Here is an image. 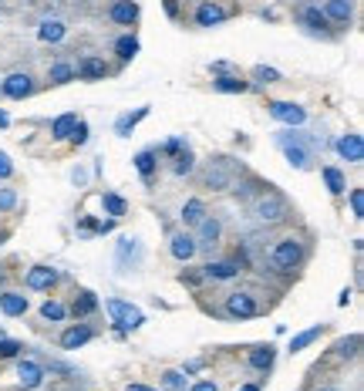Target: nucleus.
<instances>
[{"label": "nucleus", "mask_w": 364, "mask_h": 391, "mask_svg": "<svg viewBox=\"0 0 364 391\" xmlns=\"http://www.w3.org/2000/svg\"><path fill=\"white\" fill-rule=\"evenodd\" d=\"M223 20H226V7H219L216 0H206V3L196 7V24H199V27H216V24H223Z\"/></svg>", "instance_id": "nucleus-10"}, {"label": "nucleus", "mask_w": 364, "mask_h": 391, "mask_svg": "<svg viewBox=\"0 0 364 391\" xmlns=\"http://www.w3.org/2000/svg\"><path fill=\"white\" fill-rule=\"evenodd\" d=\"M240 391H260V388H256V385H247V388H240Z\"/></svg>", "instance_id": "nucleus-51"}, {"label": "nucleus", "mask_w": 364, "mask_h": 391, "mask_svg": "<svg viewBox=\"0 0 364 391\" xmlns=\"http://www.w3.org/2000/svg\"><path fill=\"white\" fill-rule=\"evenodd\" d=\"M71 179H75V182H85V179H88V172H85V169H75V172H71Z\"/></svg>", "instance_id": "nucleus-48"}, {"label": "nucleus", "mask_w": 364, "mask_h": 391, "mask_svg": "<svg viewBox=\"0 0 364 391\" xmlns=\"http://www.w3.org/2000/svg\"><path fill=\"white\" fill-rule=\"evenodd\" d=\"M267 108L277 121H284V125H290V128H297V125H304L307 121V112L300 108V105H293V101H270Z\"/></svg>", "instance_id": "nucleus-7"}, {"label": "nucleus", "mask_w": 364, "mask_h": 391, "mask_svg": "<svg viewBox=\"0 0 364 391\" xmlns=\"http://www.w3.org/2000/svg\"><path fill=\"white\" fill-rule=\"evenodd\" d=\"M219 233H223V223L216 216H203L199 219V236H196V246H216L219 243Z\"/></svg>", "instance_id": "nucleus-9"}, {"label": "nucleus", "mask_w": 364, "mask_h": 391, "mask_svg": "<svg viewBox=\"0 0 364 391\" xmlns=\"http://www.w3.org/2000/svg\"><path fill=\"white\" fill-rule=\"evenodd\" d=\"M135 169L142 172V179H145V182H149V179H152V172H155V149L138 152V156H135Z\"/></svg>", "instance_id": "nucleus-31"}, {"label": "nucleus", "mask_w": 364, "mask_h": 391, "mask_svg": "<svg viewBox=\"0 0 364 391\" xmlns=\"http://www.w3.org/2000/svg\"><path fill=\"white\" fill-rule=\"evenodd\" d=\"M108 17L115 20V24H135L138 20V3H132V0H115L112 10H108Z\"/></svg>", "instance_id": "nucleus-19"}, {"label": "nucleus", "mask_w": 364, "mask_h": 391, "mask_svg": "<svg viewBox=\"0 0 364 391\" xmlns=\"http://www.w3.org/2000/svg\"><path fill=\"white\" fill-rule=\"evenodd\" d=\"M98 311V297L92 290H81L78 293V300H75V307H71V313L75 317H88V313H95Z\"/></svg>", "instance_id": "nucleus-24"}, {"label": "nucleus", "mask_w": 364, "mask_h": 391, "mask_svg": "<svg viewBox=\"0 0 364 391\" xmlns=\"http://www.w3.org/2000/svg\"><path fill=\"white\" fill-rule=\"evenodd\" d=\"M212 88L223 91V95H243V91H249V81L236 78V75H223V78L212 81Z\"/></svg>", "instance_id": "nucleus-22"}, {"label": "nucleus", "mask_w": 364, "mask_h": 391, "mask_svg": "<svg viewBox=\"0 0 364 391\" xmlns=\"http://www.w3.org/2000/svg\"><path fill=\"white\" fill-rule=\"evenodd\" d=\"M253 78L273 84V81H280V71H277V68H267V64H256V68H253Z\"/></svg>", "instance_id": "nucleus-39"}, {"label": "nucleus", "mask_w": 364, "mask_h": 391, "mask_svg": "<svg viewBox=\"0 0 364 391\" xmlns=\"http://www.w3.org/2000/svg\"><path fill=\"white\" fill-rule=\"evenodd\" d=\"M169 250H173L175 260H182V263H186V260H192V256H196V250H199V246H196V236H192V233H173V239H169Z\"/></svg>", "instance_id": "nucleus-13"}, {"label": "nucleus", "mask_w": 364, "mask_h": 391, "mask_svg": "<svg viewBox=\"0 0 364 391\" xmlns=\"http://www.w3.org/2000/svg\"><path fill=\"white\" fill-rule=\"evenodd\" d=\"M115 51H118V58H122V61H132L135 54H138V40H135V38H129V34H125V38H118Z\"/></svg>", "instance_id": "nucleus-34"}, {"label": "nucleus", "mask_w": 364, "mask_h": 391, "mask_svg": "<svg viewBox=\"0 0 364 391\" xmlns=\"http://www.w3.org/2000/svg\"><path fill=\"white\" fill-rule=\"evenodd\" d=\"M324 182H327V189H330L334 196H341L347 189L344 172H341V169H334V165H327V169H324Z\"/></svg>", "instance_id": "nucleus-32"}, {"label": "nucleus", "mask_w": 364, "mask_h": 391, "mask_svg": "<svg viewBox=\"0 0 364 391\" xmlns=\"http://www.w3.org/2000/svg\"><path fill=\"white\" fill-rule=\"evenodd\" d=\"M203 276H206V280H233V276H240V267L230 263V260H223V263H206V267H203Z\"/></svg>", "instance_id": "nucleus-21"}, {"label": "nucleus", "mask_w": 364, "mask_h": 391, "mask_svg": "<svg viewBox=\"0 0 364 391\" xmlns=\"http://www.w3.org/2000/svg\"><path fill=\"white\" fill-rule=\"evenodd\" d=\"M260 313V304H256V297L247 290H236L226 297V317L233 320H249V317H256Z\"/></svg>", "instance_id": "nucleus-6"}, {"label": "nucleus", "mask_w": 364, "mask_h": 391, "mask_svg": "<svg viewBox=\"0 0 364 391\" xmlns=\"http://www.w3.org/2000/svg\"><path fill=\"white\" fill-rule=\"evenodd\" d=\"M24 283H27L31 290H51V287L58 283V270H51V267H34V270H27Z\"/></svg>", "instance_id": "nucleus-11"}, {"label": "nucleus", "mask_w": 364, "mask_h": 391, "mask_svg": "<svg viewBox=\"0 0 364 391\" xmlns=\"http://www.w3.org/2000/svg\"><path fill=\"white\" fill-rule=\"evenodd\" d=\"M149 115V105H142V108H138V112H132V115H122L115 121V132L118 135H129V132H132L135 125H138V121H142V118Z\"/></svg>", "instance_id": "nucleus-28"}, {"label": "nucleus", "mask_w": 364, "mask_h": 391, "mask_svg": "<svg viewBox=\"0 0 364 391\" xmlns=\"http://www.w3.org/2000/svg\"><path fill=\"white\" fill-rule=\"evenodd\" d=\"M64 307H61L58 300H48V304H44V307H41V317H44V320H64Z\"/></svg>", "instance_id": "nucleus-38"}, {"label": "nucleus", "mask_w": 364, "mask_h": 391, "mask_svg": "<svg viewBox=\"0 0 364 391\" xmlns=\"http://www.w3.org/2000/svg\"><path fill=\"white\" fill-rule=\"evenodd\" d=\"M300 260H304V246H300V239H280L277 246H273V253H270V263L277 267V270H297L300 267Z\"/></svg>", "instance_id": "nucleus-3"}, {"label": "nucleus", "mask_w": 364, "mask_h": 391, "mask_svg": "<svg viewBox=\"0 0 364 391\" xmlns=\"http://www.w3.org/2000/svg\"><path fill=\"white\" fill-rule=\"evenodd\" d=\"M129 391H155V388H145V385H129Z\"/></svg>", "instance_id": "nucleus-49"}, {"label": "nucleus", "mask_w": 364, "mask_h": 391, "mask_svg": "<svg viewBox=\"0 0 364 391\" xmlns=\"http://www.w3.org/2000/svg\"><path fill=\"white\" fill-rule=\"evenodd\" d=\"M240 176H243V162H236L230 156H216L206 162L199 182H203V189H212V193H230L240 182Z\"/></svg>", "instance_id": "nucleus-1"}, {"label": "nucleus", "mask_w": 364, "mask_h": 391, "mask_svg": "<svg viewBox=\"0 0 364 391\" xmlns=\"http://www.w3.org/2000/svg\"><path fill=\"white\" fill-rule=\"evenodd\" d=\"M88 341H92V327H85V324H75V327H68V331L61 334V348L64 351H78Z\"/></svg>", "instance_id": "nucleus-16"}, {"label": "nucleus", "mask_w": 364, "mask_h": 391, "mask_svg": "<svg viewBox=\"0 0 364 391\" xmlns=\"http://www.w3.org/2000/svg\"><path fill=\"white\" fill-rule=\"evenodd\" d=\"M321 334H324V324H314V327H310V331L297 334V337H293V341H290V351L297 354V351H304V348H310V344H314V341H317V337H321Z\"/></svg>", "instance_id": "nucleus-27"}, {"label": "nucleus", "mask_w": 364, "mask_h": 391, "mask_svg": "<svg viewBox=\"0 0 364 391\" xmlns=\"http://www.w3.org/2000/svg\"><path fill=\"white\" fill-rule=\"evenodd\" d=\"M7 125H10V118H7L3 112H0V128H7Z\"/></svg>", "instance_id": "nucleus-50"}, {"label": "nucleus", "mask_w": 364, "mask_h": 391, "mask_svg": "<svg viewBox=\"0 0 364 391\" xmlns=\"http://www.w3.org/2000/svg\"><path fill=\"white\" fill-rule=\"evenodd\" d=\"M0 311L7 313V317H20V313H27V297L17 290H3L0 293Z\"/></svg>", "instance_id": "nucleus-17"}, {"label": "nucleus", "mask_w": 364, "mask_h": 391, "mask_svg": "<svg viewBox=\"0 0 364 391\" xmlns=\"http://www.w3.org/2000/svg\"><path fill=\"white\" fill-rule=\"evenodd\" d=\"M162 388L166 391H186V374L182 371H166L162 374Z\"/></svg>", "instance_id": "nucleus-36"}, {"label": "nucleus", "mask_w": 364, "mask_h": 391, "mask_svg": "<svg viewBox=\"0 0 364 391\" xmlns=\"http://www.w3.org/2000/svg\"><path fill=\"white\" fill-rule=\"evenodd\" d=\"M0 337H3V327H0Z\"/></svg>", "instance_id": "nucleus-53"}, {"label": "nucleus", "mask_w": 364, "mask_h": 391, "mask_svg": "<svg viewBox=\"0 0 364 391\" xmlns=\"http://www.w3.org/2000/svg\"><path fill=\"white\" fill-rule=\"evenodd\" d=\"M10 176H14V162H10L7 152H0V179H10Z\"/></svg>", "instance_id": "nucleus-44"}, {"label": "nucleus", "mask_w": 364, "mask_h": 391, "mask_svg": "<svg viewBox=\"0 0 364 391\" xmlns=\"http://www.w3.org/2000/svg\"><path fill=\"white\" fill-rule=\"evenodd\" d=\"M17 381H20V388H27V391L41 388V381H44V368H41L38 361H20L17 364Z\"/></svg>", "instance_id": "nucleus-12"}, {"label": "nucleus", "mask_w": 364, "mask_h": 391, "mask_svg": "<svg viewBox=\"0 0 364 391\" xmlns=\"http://www.w3.org/2000/svg\"><path fill=\"white\" fill-rule=\"evenodd\" d=\"M273 361H277V351L273 348H256V351H249V368H256V371H270L273 368Z\"/></svg>", "instance_id": "nucleus-23"}, {"label": "nucleus", "mask_w": 364, "mask_h": 391, "mask_svg": "<svg viewBox=\"0 0 364 391\" xmlns=\"http://www.w3.org/2000/svg\"><path fill=\"white\" fill-rule=\"evenodd\" d=\"M354 14V7H351V0H327L324 3V17L334 20V24H347Z\"/></svg>", "instance_id": "nucleus-20"}, {"label": "nucleus", "mask_w": 364, "mask_h": 391, "mask_svg": "<svg viewBox=\"0 0 364 391\" xmlns=\"http://www.w3.org/2000/svg\"><path fill=\"white\" fill-rule=\"evenodd\" d=\"M68 34V24L61 17H44L38 27V40H44V44H58L61 38Z\"/></svg>", "instance_id": "nucleus-14"}, {"label": "nucleus", "mask_w": 364, "mask_h": 391, "mask_svg": "<svg viewBox=\"0 0 364 391\" xmlns=\"http://www.w3.org/2000/svg\"><path fill=\"white\" fill-rule=\"evenodd\" d=\"M105 209H108V216H125V209H129V202L122 199V196H115V193H105Z\"/></svg>", "instance_id": "nucleus-35"}, {"label": "nucleus", "mask_w": 364, "mask_h": 391, "mask_svg": "<svg viewBox=\"0 0 364 391\" xmlns=\"http://www.w3.org/2000/svg\"><path fill=\"white\" fill-rule=\"evenodd\" d=\"M182 149H186V142H182V138H169V142L162 145V152H166V156H175V152H182Z\"/></svg>", "instance_id": "nucleus-45"}, {"label": "nucleus", "mask_w": 364, "mask_h": 391, "mask_svg": "<svg viewBox=\"0 0 364 391\" xmlns=\"http://www.w3.org/2000/svg\"><path fill=\"white\" fill-rule=\"evenodd\" d=\"M75 75L78 78H85V81H101L105 75H108V64H105L101 58H95V54H88V58H81Z\"/></svg>", "instance_id": "nucleus-15"}, {"label": "nucleus", "mask_w": 364, "mask_h": 391, "mask_svg": "<svg viewBox=\"0 0 364 391\" xmlns=\"http://www.w3.org/2000/svg\"><path fill=\"white\" fill-rule=\"evenodd\" d=\"M0 283H3V270H0Z\"/></svg>", "instance_id": "nucleus-52"}, {"label": "nucleus", "mask_w": 364, "mask_h": 391, "mask_svg": "<svg viewBox=\"0 0 364 391\" xmlns=\"http://www.w3.org/2000/svg\"><path fill=\"white\" fill-rule=\"evenodd\" d=\"M203 216H206V202H203V199H189V202L182 206V223H186V226H199Z\"/></svg>", "instance_id": "nucleus-25"}, {"label": "nucleus", "mask_w": 364, "mask_h": 391, "mask_svg": "<svg viewBox=\"0 0 364 391\" xmlns=\"http://www.w3.org/2000/svg\"><path fill=\"white\" fill-rule=\"evenodd\" d=\"M75 121H78V115H75V112H68V115L54 118V125H51V135L58 138V142H64V138L71 135V128H75Z\"/></svg>", "instance_id": "nucleus-30"}, {"label": "nucleus", "mask_w": 364, "mask_h": 391, "mask_svg": "<svg viewBox=\"0 0 364 391\" xmlns=\"http://www.w3.org/2000/svg\"><path fill=\"white\" fill-rule=\"evenodd\" d=\"M142 256H145L142 243L132 239V236H125V239L118 243V256H115L118 274H132V270H138V267H142Z\"/></svg>", "instance_id": "nucleus-5"}, {"label": "nucleus", "mask_w": 364, "mask_h": 391, "mask_svg": "<svg viewBox=\"0 0 364 391\" xmlns=\"http://www.w3.org/2000/svg\"><path fill=\"white\" fill-rule=\"evenodd\" d=\"M0 14H3V10H0Z\"/></svg>", "instance_id": "nucleus-54"}, {"label": "nucleus", "mask_w": 364, "mask_h": 391, "mask_svg": "<svg viewBox=\"0 0 364 391\" xmlns=\"http://www.w3.org/2000/svg\"><path fill=\"white\" fill-rule=\"evenodd\" d=\"M48 78H51V84H68V81L75 78V68H71V64H64V61H58V64L48 71Z\"/></svg>", "instance_id": "nucleus-33"}, {"label": "nucleus", "mask_w": 364, "mask_h": 391, "mask_svg": "<svg viewBox=\"0 0 364 391\" xmlns=\"http://www.w3.org/2000/svg\"><path fill=\"white\" fill-rule=\"evenodd\" d=\"M351 213L358 216V219H364V193L361 189H351Z\"/></svg>", "instance_id": "nucleus-43"}, {"label": "nucleus", "mask_w": 364, "mask_h": 391, "mask_svg": "<svg viewBox=\"0 0 364 391\" xmlns=\"http://www.w3.org/2000/svg\"><path fill=\"white\" fill-rule=\"evenodd\" d=\"M108 313H112L118 331H135V327L145 324V313L138 311V307H132V304H125V300H118V297L108 300Z\"/></svg>", "instance_id": "nucleus-4"}, {"label": "nucleus", "mask_w": 364, "mask_h": 391, "mask_svg": "<svg viewBox=\"0 0 364 391\" xmlns=\"http://www.w3.org/2000/svg\"><path fill=\"white\" fill-rule=\"evenodd\" d=\"M189 391H219V388H216L212 381H196V385H192Z\"/></svg>", "instance_id": "nucleus-46"}, {"label": "nucleus", "mask_w": 364, "mask_h": 391, "mask_svg": "<svg viewBox=\"0 0 364 391\" xmlns=\"http://www.w3.org/2000/svg\"><path fill=\"white\" fill-rule=\"evenodd\" d=\"M249 213L256 216L260 223H267V226H273V223H284L290 216V202L284 199L280 193H273V189H263V193L256 196L253 202H249Z\"/></svg>", "instance_id": "nucleus-2"}, {"label": "nucleus", "mask_w": 364, "mask_h": 391, "mask_svg": "<svg viewBox=\"0 0 364 391\" xmlns=\"http://www.w3.org/2000/svg\"><path fill=\"white\" fill-rule=\"evenodd\" d=\"M3 95L7 98H14V101H20V98H27L31 91H34V78L27 75V71H14V75H7L3 78Z\"/></svg>", "instance_id": "nucleus-8"}, {"label": "nucleus", "mask_w": 364, "mask_h": 391, "mask_svg": "<svg viewBox=\"0 0 364 391\" xmlns=\"http://www.w3.org/2000/svg\"><path fill=\"white\" fill-rule=\"evenodd\" d=\"M300 20H304L310 31H324L327 24H330V20L324 17V10H321V7H300Z\"/></svg>", "instance_id": "nucleus-26"}, {"label": "nucleus", "mask_w": 364, "mask_h": 391, "mask_svg": "<svg viewBox=\"0 0 364 391\" xmlns=\"http://www.w3.org/2000/svg\"><path fill=\"white\" fill-rule=\"evenodd\" d=\"M17 206V189H0V213Z\"/></svg>", "instance_id": "nucleus-41"}, {"label": "nucleus", "mask_w": 364, "mask_h": 391, "mask_svg": "<svg viewBox=\"0 0 364 391\" xmlns=\"http://www.w3.org/2000/svg\"><path fill=\"white\" fill-rule=\"evenodd\" d=\"M71 142H75V145H88V121H81V118H78L75 121V128H71Z\"/></svg>", "instance_id": "nucleus-40"}, {"label": "nucleus", "mask_w": 364, "mask_h": 391, "mask_svg": "<svg viewBox=\"0 0 364 391\" xmlns=\"http://www.w3.org/2000/svg\"><path fill=\"white\" fill-rule=\"evenodd\" d=\"M24 351L17 341H7V337H0V357H17V354Z\"/></svg>", "instance_id": "nucleus-42"}, {"label": "nucleus", "mask_w": 364, "mask_h": 391, "mask_svg": "<svg viewBox=\"0 0 364 391\" xmlns=\"http://www.w3.org/2000/svg\"><path fill=\"white\" fill-rule=\"evenodd\" d=\"M337 152H341V158H347V162H361L364 158V138L361 135H344L341 142H337Z\"/></svg>", "instance_id": "nucleus-18"}, {"label": "nucleus", "mask_w": 364, "mask_h": 391, "mask_svg": "<svg viewBox=\"0 0 364 391\" xmlns=\"http://www.w3.org/2000/svg\"><path fill=\"white\" fill-rule=\"evenodd\" d=\"M192 169H196V156H192L189 145H186L182 152H175V158H173V172H175V176H189Z\"/></svg>", "instance_id": "nucleus-29"}, {"label": "nucleus", "mask_w": 364, "mask_h": 391, "mask_svg": "<svg viewBox=\"0 0 364 391\" xmlns=\"http://www.w3.org/2000/svg\"><path fill=\"white\" fill-rule=\"evenodd\" d=\"M358 348H361V337H358V334H351L347 341H341V344H337V357H354V354H358Z\"/></svg>", "instance_id": "nucleus-37"}, {"label": "nucleus", "mask_w": 364, "mask_h": 391, "mask_svg": "<svg viewBox=\"0 0 364 391\" xmlns=\"http://www.w3.org/2000/svg\"><path fill=\"white\" fill-rule=\"evenodd\" d=\"M199 368H203V361H189V364H186V371H182V374H192V371H199Z\"/></svg>", "instance_id": "nucleus-47"}]
</instances>
